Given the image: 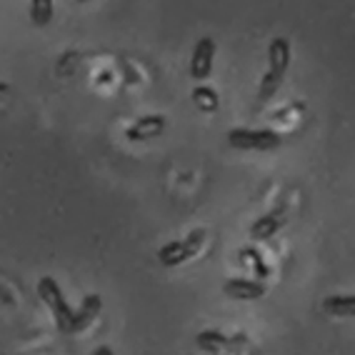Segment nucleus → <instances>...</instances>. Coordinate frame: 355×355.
Masks as SVG:
<instances>
[{
	"instance_id": "6e6552de",
	"label": "nucleus",
	"mask_w": 355,
	"mask_h": 355,
	"mask_svg": "<svg viewBox=\"0 0 355 355\" xmlns=\"http://www.w3.org/2000/svg\"><path fill=\"white\" fill-rule=\"evenodd\" d=\"M101 308H103V298L101 295H85L80 303V308L76 311V320H73V328H70V333H80V330H85L90 323H96V318L101 315Z\"/></svg>"
},
{
	"instance_id": "f3484780",
	"label": "nucleus",
	"mask_w": 355,
	"mask_h": 355,
	"mask_svg": "<svg viewBox=\"0 0 355 355\" xmlns=\"http://www.w3.org/2000/svg\"><path fill=\"white\" fill-rule=\"evenodd\" d=\"M8 90H10V85H8V83H0V96H3V93H8Z\"/></svg>"
},
{
	"instance_id": "20e7f679",
	"label": "nucleus",
	"mask_w": 355,
	"mask_h": 355,
	"mask_svg": "<svg viewBox=\"0 0 355 355\" xmlns=\"http://www.w3.org/2000/svg\"><path fill=\"white\" fill-rule=\"evenodd\" d=\"M213 58H216V40L200 38L193 48L191 58V76L193 80H205L213 70Z\"/></svg>"
},
{
	"instance_id": "f8f14e48",
	"label": "nucleus",
	"mask_w": 355,
	"mask_h": 355,
	"mask_svg": "<svg viewBox=\"0 0 355 355\" xmlns=\"http://www.w3.org/2000/svg\"><path fill=\"white\" fill-rule=\"evenodd\" d=\"M241 263L245 268H250L255 273V278L263 283V278H268V273H270V268L266 266V260H263V255L255 250V248H250V245H245V248H241Z\"/></svg>"
},
{
	"instance_id": "f257e3e1",
	"label": "nucleus",
	"mask_w": 355,
	"mask_h": 355,
	"mask_svg": "<svg viewBox=\"0 0 355 355\" xmlns=\"http://www.w3.org/2000/svg\"><path fill=\"white\" fill-rule=\"evenodd\" d=\"M38 295H40V300L51 308L53 318H55L58 330L70 333V328H73V320H76V311L68 305L63 291H60V286H58V280L51 278V275L40 278L38 280Z\"/></svg>"
},
{
	"instance_id": "7ed1b4c3",
	"label": "nucleus",
	"mask_w": 355,
	"mask_h": 355,
	"mask_svg": "<svg viewBox=\"0 0 355 355\" xmlns=\"http://www.w3.org/2000/svg\"><path fill=\"white\" fill-rule=\"evenodd\" d=\"M205 241V230H193L185 241H173V243H165L163 248L158 250V260L163 263L165 268H175L185 260H191L198 255L200 245Z\"/></svg>"
},
{
	"instance_id": "ddd939ff",
	"label": "nucleus",
	"mask_w": 355,
	"mask_h": 355,
	"mask_svg": "<svg viewBox=\"0 0 355 355\" xmlns=\"http://www.w3.org/2000/svg\"><path fill=\"white\" fill-rule=\"evenodd\" d=\"M193 103L198 105V110H203V113H218L220 108V101H218V93L208 85H198L193 90Z\"/></svg>"
},
{
	"instance_id": "9b49d317",
	"label": "nucleus",
	"mask_w": 355,
	"mask_h": 355,
	"mask_svg": "<svg viewBox=\"0 0 355 355\" xmlns=\"http://www.w3.org/2000/svg\"><path fill=\"white\" fill-rule=\"evenodd\" d=\"M228 336H223L220 330H200L196 336V345L200 350H205V353L216 355L220 353V350L228 348Z\"/></svg>"
},
{
	"instance_id": "423d86ee",
	"label": "nucleus",
	"mask_w": 355,
	"mask_h": 355,
	"mask_svg": "<svg viewBox=\"0 0 355 355\" xmlns=\"http://www.w3.org/2000/svg\"><path fill=\"white\" fill-rule=\"evenodd\" d=\"M163 130H165V118H163V115H143V118H138L133 125L128 128L125 135H128V140H135V143H140V140L158 138Z\"/></svg>"
},
{
	"instance_id": "1a4fd4ad",
	"label": "nucleus",
	"mask_w": 355,
	"mask_h": 355,
	"mask_svg": "<svg viewBox=\"0 0 355 355\" xmlns=\"http://www.w3.org/2000/svg\"><path fill=\"white\" fill-rule=\"evenodd\" d=\"M291 65V43L286 38H273L268 45V70L286 76Z\"/></svg>"
},
{
	"instance_id": "0eeeda50",
	"label": "nucleus",
	"mask_w": 355,
	"mask_h": 355,
	"mask_svg": "<svg viewBox=\"0 0 355 355\" xmlns=\"http://www.w3.org/2000/svg\"><path fill=\"white\" fill-rule=\"evenodd\" d=\"M283 223H286L283 208L270 210V213L260 216L258 220L250 225V238H253V241H268V238H273V235L283 228Z\"/></svg>"
},
{
	"instance_id": "dca6fc26",
	"label": "nucleus",
	"mask_w": 355,
	"mask_h": 355,
	"mask_svg": "<svg viewBox=\"0 0 355 355\" xmlns=\"http://www.w3.org/2000/svg\"><path fill=\"white\" fill-rule=\"evenodd\" d=\"M93 355H115V353H113V348H110V345H101V348L93 350Z\"/></svg>"
},
{
	"instance_id": "2eb2a0df",
	"label": "nucleus",
	"mask_w": 355,
	"mask_h": 355,
	"mask_svg": "<svg viewBox=\"0 0 355 355\" xmlns=\"http://www.w3.org/2000/svg\"><path fill=\"white\" fill-rule=\"evenodd\" d=\"M53 18V3L51 0H33L31 3V20L38 28L48 26Z\"/></svg>"
},
{
	"instance_id": "4468645a",
	"label": "nucleus",
	"mask_w": 355,
	"mask_h": 355,
	"mask_svg": "<svg viewBox=\"0 0 355 355\" xmlns=\"http://www.w3.org/2000/svg\"><path fill=\"white\" fill-rule=\"evenodd\" d=\"M283 78L280 73H273V70H268L266 76H263V80H260V93H258V101L260 103H268L270 98H275V93L280 90V85H283Z\"/></svg>"
},
{
	"instance_id": "9d476101",
	"label": "nucleus",
	"mask_w": 355,
	"mask_h": 355,
	"mask_svg": "<svg viewBox=\"0 0 355 355\" xmlns=\"http://www.w3.org/2000/svg\"><path fill=\"white\" fill-rule=\"evenodd\" d=\"M323 311L336 318H355V295H330L323 300Z\"/></svg>"
},
{
	"instance_id": "39448f33",
	"label": "nucleus",
	"mask_w": 355,
	"mask_h": 355,
	"mask_svg": "<svg viewBox=\"0 0 355 355\" xmlns=\"http://www.w3.org/2000/svg\"><path fill=\"white\" fill-rule=\"evenodd\" d=\"M223 293L233 300H258L266 295V286L255 278H230L223 283Z\"/></svg>"
},
{
	"instance_id": "f03ea898",
	"label": "nucleus",
	"mask_w": 355,
	"mask_h": 355,
	"mask_svg": "<svg viewBox=\"0 0 355 355\" xmlns=\"http://www.w3.org/2000/svg\"><path fill=\"white\" fill-rule=\"evenodd\" d=\"M228 143L235 150H275L280 146V135L270 128H233L228 130Z\"/></svg>"
}]
</instances>
